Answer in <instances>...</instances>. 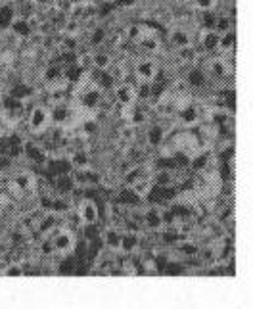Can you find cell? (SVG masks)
Returning <instances> with one entry per match:
<instances>
[{
    "mask_svg": "<svg viewBox=\"0 0 253 309\" xmlns=\"http://www.w3.org/2000/svg\"><path fill=\"white\" fill-rule=\"evenodd\" d=\"M48 238H52L56 251H60V253H67L69 250H73V246H75L73 234H71L69 231H65V229H58V227H56L54 232H52Z\"/></svg>",
    "mask_w": 253,
    "mask_h": 309,
    "instance_id": "1",
    "label": "cell"
},
{
    "mask_svg": "<svg viewBox=\"0 0 253 309\" xmlns=\"http://www.w3.org/2000/svg\"><path fill=\"white\" fill-rule=\"evenodd\" d=\"M98 215H100L98 204H96L94 200H90V198H85V200L81 202V206H79V217H81V221H83L85 225L96 223V221H98Z\"/></svg>",
    "mask_w": 253,
    "mask_h": 309,
    "instance_id": "2",
    "label": "cell"
},
{
    "mask_svg": "<svg viewBox=\"0 0 253 309\" xmlns=\"http://www.w3.org/2000/svg\"><path fill=\"white\" fill-rule=\"evenodd\" d=\"M136 98V87L134 85H128V83H123L117 87L115 91V102L119 106H130Z\"/></svg>",
    "mask_w": 253,
    "mask_h": 309,
    "instance_id": "3",
    "label": "cell"
},
{
    "mask_svg": "<svg viewBox=\"0 0 253 309\" xmlns=\"http://www.w3.org/2000/svg\"><path fill=\"white\" fill-rule=\"evenodd\" d=\"M46 121H48V112L46 108L42 106H35L29 114V123H31L33 131H42L46 127Z\"/></svg>",
    "mask_w": 253,
    "mask_h": 309,
    "instance_id": "4",
    "label": "cell"
},
{
    "mask_svg": "<svg viewBox=\"0 0 253 309\" xmlns=\"http://www.w3.org/2000/svg\"><path fill=\"white\" fill-rule=\"evenodd\" d=\"M156 71H158V65L154 62H150V60H144V62L136 63V77H138L140 81H148V83H150V81L154 79Z\"/></svg>",
    "mask_w": 253,
    "mask_h": 309,
    "instance_id": "5",
    "label": "cell"
},
{
    "mask_svg": "<svg viewBox=\"0 0 253 309\" xmlns=\"http://www.w3.org/2000/svg\"><path fill=\"white\" fill-rule=\"evenodd\" d=\"M115 202H117L119 206H138V204H140V196L128 186V188H123V190L117 192Z\"/></svg>",
    "mask_w": 253,
    "mask_h": 309,
    "instance_id": "6",
    "label": "cell"
},
{
    "mask_svg": "<svg viewBox=\"0 0 253 309\" xmlns=\"http://www.w3.org/2000/svg\"><path fill=\"white\" fill-rule=\"evenodd\" d=\"M23 152L27 154V157L35 161V163H38V165H42L44 161H46V152L40 148V146H36L35 142H23Z\"/></svg>",
    "mask_w": 253,
    "mask_h": 309,
    "instance_id": "7",
    "label": "cell"
},
{
    "mask_svg": "<svg viewBox=\"0 0 253 309\" xmlns=\"http://www.w3.org/2000/svg\"><path fill=\"white\" fill-rule=\"evenodd\" d=\"M104 244L111 250H119L121 244V232L115 229V227H109L106 232H104Z\"/></svg>",
    "mask_w": 253,
    "mask_h": 309,
    "instance_id": "8",
    "label": "cell"
},
{
    "mask_svg": "<svg viewBox=\"0 0 253 309\" xmlns=\"http://www.w3.org/2000/svg\"><path fill=\"white\" fill-rule=\"evenodd\" d=\"M205 73H203V69L201 67H192L188 71V77H186V83H188L190 87H203L205 85Z\"/></svg>",
    "mask_w": 253,
    "mask_h": 309,
    "instance_id": "9",
    "label": "cell"
},
{
    "mask_svg": "<svg viewBox=\"0 0 253 309\" xmlns=\"http://www.w3.org/2000/svg\"><path fill=\"white\" fill-rule=\"evenodd\" d=\"M138 236H136V232H126V234H121V244L119 248L125 251V253H130V251H134L136 246H138Z\"/></svg>",
    "mask_w": 253,
    "mask_h": 309,
    "instance_id": "10",
    "label": "cell"
},
{
    "mask_svg": "<svg viewBox=\"0 0 253 309\" xmlns=\"http://www.w3.org/2000/svg\"><path fill=\"white\" fill-rule=\"evenodd\" d=\"M102 102V96H100V91L98 89H92V91H87L83 94V106L85 108H90V110H96Z\"/></svg>",
    "mask_w": 253,
    "mask_h": 309,
    "instance_id": "11",
    "label": "cell"
},
{
    "mask_svg": "<svg viewBox=\"0 0 253 309\" xmlns=\"http://www.w3.org/2000/svg\"><path fill=\"white\" fill-rule=\"evenodd\" d=\"M10 27H12V31L16 33V35H19V37H27V39L31 37L33 27L27 19H14Z\"/></svg>",
    "mask_w": 253,
    "mask_h": 309,
    "instance_id": "12",
    "label": "cell"
},
{
    "mask_svg": "<svg viewBox=\"0 0 253 309\" xmlns=\"http://www.w3.org/2000/svg\"><path fill=\"white\" fill-rule=\"evenodd\" d=\"M14 21V8L10 4L0 6V29H8Z\"/></svg>",
    "mask_w": 253,
    "mask_h": 309,
    "instance_id": "13",
    "label": "cell"
},
{
    "mask_svg": "<svg viewBox=\"0 0 253 309\" xmlns=\"http://www.w3.org/2000/svg\"><path fill=\"white\" fill-rule=\"evenodd\" d=\"M201 46H203V50H207V52L217 50V48H219V33L217 31L205 33V35H203V40H201Z\"/></svg>",
    "mask_w": 253,
    "mask_h": 309,
    "instance_id": "14",
    "label": "cell"
},
{
    "mask_svg": "<svg viewBox=\"0 0 253 309\" xmlns=\"http://www.w3.org/2000/svg\"><path fill=\"white\" fill-rule=\"evenodd\" d=\"M179 117H181V121L186 125H192L196 123V119H198V110H196V106H182L181 110H179Z\"/></svg>",
    "mask_w": 253,
    "mask_h": 309,
    "instance_id": "15",
    "label": "cell"
},
{
    "mask_svg": "<svg viewBox=\"0 0 253 309\" xmlns=\"http://www.w3.org/2000/svg\"><path fill=\"white\" fill-rule=\"evenodd\" d=\"M163 138H165V129H163L161 125L150 127V131H148V142H150L152 146H159V144L163 142Z\"/></svg>",
    "mask_w": 253,
    "mask_h": 309,
    "instance_id": "16",
    "label": "cell"
},
{
    "mask_svg": "<svg viewBox=\"0 0 253 309\" xmlns=\"http://www.w3.org/2000/svg\"><path fill=\"white\" fill-rule=\"evenodd\" d=\"M33 93V89L29 85H25V83H19V85H14L12 89H10V96L12 98H16V100H23V98H29Z\"/></svg>",
    "mask_w": 253,
    "mask_h": 309,
    "instance_id": "17",
    "label": "cell"
},
{
    "mask_svg": "<svg viewBox=\"0 0 253 309\" xmlns=\"http://www.w3.org/2000/svg\"><path fill=\"white\" fill-rule=\"evenodd\" d=\"M171 42L177 46V48H184V46H190V35L182 29H177L171 35Z\"/></svg>",
    "mask_w": 253,
    "mask_h": 309,
    "instance_id": "18",
    "label": "cell"
},
{
    "mask_svg": "<svg viewBox=\"0 0 253 309\" xmlns=\"http://www.w3.org/2000/svg\"><path fill=\"white\" fill-rule=\"evenodd\" d=\"M144 223H146L152 231H158L159 227H161V212H158V210L146 212V213H144Z\"/></svg>",
    "mask_w": 253,
    "mask_h": 309,
    "instance_id": "19",
    "label": "cell"
},
{
    "mask_svg": "<svg viewBox=\"0 0 253 309\" xmlns=\"http://www.w3.org/2000/svg\"><path fill=\"white\" fill-rule=\"evenodd\" d=\"M83 73H85V69H83L79 63H73V65H67V69H65V79H67L69 83H79Z\"/></svg>",
    "mask_w": 253,
    "mask_h": 309,
    "instance_id": "20",
    "label": "cell"
},
{
    "mask_svg": "<svg viewBox=\"0 0 253 309\" xmlns=\"http://www.w3.org/2000/svg\"><path fill=\"white\" fill-rule=\"evenodd\" d=\"M234 44H236V35H234V31H226V33H222V35H219V46H221L222 50H232Z\"/></svg>",
    "mask_w": 253,
    "mask_h": 309,
    "instance_id": "21",
    "label": "cell"
},
{
    "mask_svg": "<svg viewBox=\"0 0 253 309\" xmlns=\"http://www.w3.org/2000/svg\"><path fill=\"white\" fill-rule=\"evenodd\" d=\"M71 163H73V167H77V169H89L90 157H89L87 152H75L73 157H71Z\"/></svg>",
    "mask_w": 253,
    "mask_h": 309,
    "instance_id": "22",
    "label": "cell"
},
{
    "mask_svg": "<svg viewBox=\"0 0 253 309\" xmlns=\"http://www.w3.org/2000/svg\"><path fill=\"white\" fill-rule=\"evenodd\" d=\"M75 265H77L75 257H65V259H62V261L58 263V273H60V275H73Z\"/></svg>",
    "mask_w": 253,
    "mask_h": 309,
    "instance_id": "23",
    "label": "cell"
},
{
    "mask_svg": "<svg viewBox=\"0 0 253 309\" xmlns=\"http://www.w3.org/2000/svg\"><path fill=\"white\" fill-rule=\"evenodd\" d=\"M50 117L54 123H63L65 117H67V110L63 104H58V106H52V112H50Z\"/></svg>",
    "mask_w": 253,
    "mask_h": 309,
    "instance_id": "24",
    "label": "cell"
},
{
    "mask_svg": "<svg viewBox=\"0 0 253 309\" xmlns=\"http://www.w3.org/2000/svg\"><path fill=\"white\" fill-rule=\"evenodd\" d=\"M92 63H94L96 69H108L109 63H111V58L108 52H98L94 58H92Z\"/></svg>",
    "mask_w": 253,
    "mask_h": 309,
    "instance_id": "25",
    "label": "cell"
},
{
    "mask_svg": "<svg viewBox=\"0 0 253 309\" xmlns=\"http://www.w3.org/2000/svg\"><path fill=\"white\" fill-rule=\"evenodd\" d=\"M113 10H117V6H115V2L113 0H104L100 6H98V10H96V16H100V18H108Z\"/></svg>",
    "mask_w": 253,
    "mask_h": 309,
    "instance_id": "26",
    "label": "cell"
},
{
    "mask_svg": "<svg viewBox=\"0 0 253 309\" xmlns=\"http://www.w3.org/2000/svg\"><path fill=\"white\" fill-rule=\"evenodd\" d=\"M201 23H203V27H205L207 31H211V29H215L217 16H215L211 10H203V14H201Z\"/></svg>",
    "mask_w": 253,
    "mask_h": 309,
    "instance_id": "27",
    "label": "cell"
},
{
    "mask_svg": "<svg viewBox=\"0 0 253 309\" xmlns=\"http://www.w3.org/2000/svg\"><path fill=\"white\" fill-rule=\"evenodd\" d=\"M83 236H85L87 242H90V240H94L98 236H102V232H100V229L96 227L94 223H89V225L85 227V231H83Z\"/></svg>",
    "mask_w": 253,
    "mask_h": 309,
    "instance_id": "28",
    "label": "cell"
},
{
    "mask_svg": "<svg viewBox=\"0 0 253 309\" xmlns=\"http://www.w3.org/2000/svg\"><path fill=\"white\" fill-rule=\"evenodd\" d=\"M106 37H108V31L104 29V27H96L92 35H90V44L92 46H98V44H102L104 40H106Z\"/></svg>",
    "mask_w": 253,
    "mask_h": 309,
    "instance_id": "29",
    "label": "cell"
},
{
    "mask_svg": "<svg viewBox=\"0 0 253 309\" xmlns=\"http://www.w3.org/2000/svg\"><path fill=\"white\" fill-rule=\"evenodd\" d=\"M60 77H62V69H60L58 65H50V67L46 69V73H44V79H46L48 83H56Z\"/></svg>",
    "mask_w": 253,
    "mask_h": 309,
    "instance_id": "30",
    "label": "cell"
},
{
    "mask_svg": "<svg viewBox=\"0 0 253 309\" xmlns=\"http://www.w3.org/2000/svg\"><path fill=\"white\" fill-rule=\"evenodd\" d=\"M230 23H232V18H226V16H217V23H215V29L221 33L230 31Z\"/></svg>",
    "mask_w": 253,
    "mask_h": 309,
    "instance_id": "31",
    "label": "cell"
},
{
    "mask_svg": "<svg viewBox=\"0 0 253 309\" xmlns=\"http://www.w3.org/2000/svg\"><path fill=\"white\" fill-rule=\"evenodd\" d=\"M163 273H165V275H181V273H184V267H182L181 263H175V261H169V263L165 265V269H163Z\"/></svg>",
    "mask_w": 253,
    "mask_h": 309,
    "instance_id": "32",
    "label": "cell"
},
{
    "mask_svg": "<svg viewBox=\"0 0 253 309\" xmlns=\"http://www.w3.org/2000/svg\"><path fill=\"white\" fill-rule=\"evenodd\" d=\"M207 163H209V155L201 154L199 157H196V159L192 161V167H194V171H201V169L207 167Z\"/></svg>",
    "mask_w": 253,
    "mask_h": 309,
    "instance_id": "33",
    "label": "cell"
},
{
    "mask_svg": "<svg viewBox=\"0 0 253 309\" xmlns=\"http://www.w3.org/2000/svg\"><path fill=\"white\" fill-rule=\"evenodd\" d=\"M221 179L226 183H230L232 181V163L230 161H222V165H221Z\"/></svg>",
    "mask_w": 253,
    "mask_h": 309,
    "instance_id": "34",
    "label": "cell"
},
{
    "mask_svg": "<svg viewBox=\"0 0 253 309\" xmlns=\"http://www.w3.org/2000/svg\"><path fill=\"white\" fill-rule=\"evenodd\" d=\"M175 223H177V217H175V213H173L171 210L161 212V225H165V227H173Z\"/></svg>",
    "mask_w": 253,
    "mask_h": 309,
    "instance_id": "35",
    "label": "cell"
},
{
    "mask_svg": "<svg viewBox=\"0 0 253 309\" xmlns=\"http://www.w3.org/2000/svg\"><path fill=\"white\" fill-rule=\"evenodd\" d=\"M40 253H42V255H52V253H56V248H54L52 238H46L44 242H40Z\"/></svg>",
    "mask_w": 253,
    "mask_h": 309,
    "instance_id": "36",
    "label": "cell"
},
{
    "mask_svg": "<svg viewBox=\"0 0 253 309\" xmlns=\"http://www.w3.org/2000/svg\"><path fill=\"white\" fill-rule=\"evenodd\" d=\"M181 251L184 253V255H196L198 251H199V248L196 246L194 242H184V244H181Z\"/></svg>",
    "mask_w": 253,
    "mask_h": 309,
    "instance_id": "37",
    "label": "cell"
},
{
    "mask_svg": "<svg viewBox=\"0 0 253 309\" xmlns=\"http://www.w3.org/2000/svg\"><path fill=\"white\" fill-rule=\"evenodd\" d=\"M6 275L8 277H19V275H23V269L19 265H8L6 267Z\"/></svg>",
    "mask_w": 253,
    "mask_h": 309,
    "instance_id": "38",
    "label": "cell"
},
{
    "mask_svg": "<svg viewBox=\"0 0 253 309\" xmlns=\"http://www.w3.org/2000/svg\"><path fill=\"white\" fill-rule=\"evenodd\" d=\"M12 165V157H8V155L0 154V171H6L8 167Z\"/></svg>",
    "mask_w": 253,
    "mask_h": 309,
    "instance_id": "39",
    "label": "cell"
},
{
    "mask_svg": "<svg viewBox=\"0 0 253 309\" xmlns=\"http://www.w3.org/2000/svg\"><path fill=\"white\" fill-rule=\"evenodd\" d=\"M83 131H85L87 135H94V133H96V123H94V121H85V123H83Z\"/></svg>",
    "mask_w": 253,
    "mask_h": 309,
    "instance_id": "40",
    "label": "cell"
},
{
    "mask_svg": "<svg viewBox=\"0 0 253 309\" xmlns=\"http://www.w3.org/2000/svg\"><path fill=\"white\" fill-rule=\"evenodd\" d=\"M196 6H198L199 10H211L213 0H196Z\"/></svg>",
    "mask_w": 253,
    "mask_h": 309,
    "instance_id": "41",
    "label": "cell"
},
{
    "mask_svg": "<svg viewBox=\"0 0 253 309\" xmlns=\"http://www.w3.org/2000/svg\"><path fill=\"white\" fill-rule=\"evenodd\" d=\"M113 2H115L117 8H125V6H132L134 4V0H113Z\"/></svg>",
    "mask_w": 253,
    "mask_h": 309,
    "instance_id": "42",
    "label": "cell"
}]
</instances>
